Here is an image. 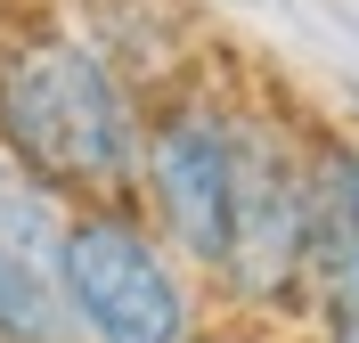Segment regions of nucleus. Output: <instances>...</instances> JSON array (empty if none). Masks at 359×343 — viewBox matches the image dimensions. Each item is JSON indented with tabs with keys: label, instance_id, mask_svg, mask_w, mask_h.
<instances>
[{
	"label": "nucleus",
	"instance_id": "obj_1",
	"mask_svg": "<svg viewBox=\"0 0 359 343\" xmlns=\"http://www.w3.org/2000/svg\"><path fill=\"white\" fill-rule=\"evenodd\" d=\"M147 98L57 17L0 33V156H17L66 205L131 196Z\"/></svg>",
	"mask_w": 359,
	"mask_h": 343
},
{
	"label": "nucleus",
	"instance_id": "obj_2",
	"mask_svg": "<svg viewBox=\"0 0 359 343\" xmlns=\"http://www.w3.org/2000/svg\"><path fill=\"white\" fill-rule=\"evenodd\" d=\"M302 123L278 107L245 98V131H237V196H229V246L204 278L212 319L269 327L294 335L302 327V262H311V180H302Z\"/></svg>",
	"mask_w": 359,
	"mask_h": 343
},
{
	"label": "nucleus",
	"instance_id": "obj_3",
	"mask_svg": "<svg viewBox=\"0 0 359 343\" xmlns=\"http://www.w3.org/2000/svg\"><path fill=\"white\" fill-rule=\"evenodd\" d=\"M57 302L74 319V343H188L212 319L204 278L147 229L131 196H98L66 213Z\"/></svg>",
	"mask_w": 359,
	"mask_h": 343
},
{
	"label": "nucleus",
	"instance_id": "obj_4",
	"mask_svg": "<svg viewBox=\"0 0 359 343\" xmlns=\"http://www.w3.org/2000/svg\"><path fill=\"white\" fill-rule=\"evenodd\" d=\"M237 131L245 98L212 82H163L139 114V163H131V205L147 213L163 246L196 278H212L229 246V196H237Z\"/></svg>",
	"mask_w": 359,
	"mask_h": 343
},
{
	"label": "nucleus",
	"instance_id": "obj_5",
	"mask_svg": "<svg viewBox=\"0 0 359 343\" xmlns=\"http://www.w3.org/2000/svg\"><path fill=\"white\" fill-rule=\"evenodd\" d=\"M302 180H311L302 327H359V139L311 131L302 139Z\"/></svg>",
	"mask_w": 359,
	"mask_h": 343
},
{
	"label": "nucleus",
	"instance_id": "obj_6",
	"mask_svg": "<svg viewBox=\"0 0 359 343\" xmlns=\"http://www.w3.org/2000/svg\"><path fill=\"white\" fill-rule=\"evenodd\" d=\"M66 213H74V205L57 196V188H41L17 156H0V246H8V253L41 262V270H57V237H66Z\"/></svg>",
	"mask_w": 359,
	"mask_h": 343
},
{
	"label": "nucleus",
	"instance_id": "obj_7",
	"mask_svg": "<svg viewBox=\"0 0 359 343\" xmlns=\"http://www.w3.org/2000/svg\"><path fill=\"white\" fill-rule=\"evenodd\" d=\"M0 343H74V319L57 302V270L0 246Z\"/></svg>",
	"mask_w": 359,
	"mask_h": 343
},
{
	"label": "nucleus",
	"instance_id": "obj_8",
	"mask_svg": "<svg viewBox=\"0 0 359 343\" xmlns=\"http://www.w3.org/2000/svg\"><path fill=\"white\" fill-rule=\"evenodd\" d=\"M188 343H294V335H269V327H237V319H204Z\"/></svg>",
	"mask_w": 359,
	"mask_h": 343
},
{
	"label": "nucleus",
	"instance_id": "obj_9",
	"mask_svg": "<svg viewBox=\"0 0 359 343\" xmlns=\"http://www.w3.org/2000/svg\"><path fill=\"white\" fill-rule=\"evenodd\" d=\"M294 343H359V327H302Z\"/></svg>",
	"mask_w": 359,
	"mask_h": 343
},
{
	"label": "nucleus",
	"instance_id": "obj_10",
	"mask_svg": "<svg viewBox=\"0 0 359 343\" xmlns=\"http://www.w3.org/2000/svg\"><path fill=\"white\" fill-rule=\"evenodd\" d=\"M343 90H351V114H359V82H343Z\"/></svg>",
	"mask_w": 359,
	"mask_h": 343
}]
</instances>
